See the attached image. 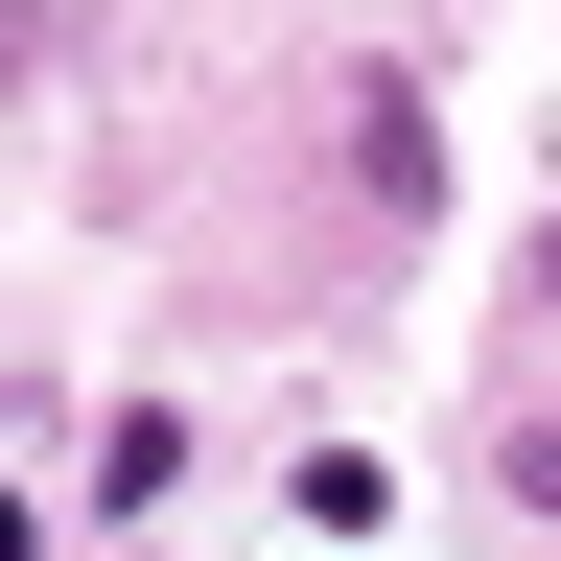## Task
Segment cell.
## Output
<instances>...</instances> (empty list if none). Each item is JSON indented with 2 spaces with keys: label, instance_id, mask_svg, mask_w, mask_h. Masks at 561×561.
I'll return each mask as SVG.
<instances>
[{
  "label": "cell",
  "instance_id": "1",
  "mask_svg": "<svg viewBox=\"0 0 561 561\" xmlns=\"http://www.w3.org/2000/svg\"><path fill=\"white\" fill-rule=\"evenodd\" d=\"M351 187H375L398 234L445 210V94H421V70H351Z\"/></svg>",
  "mask_w": 561,
  "mask_h": 561
},
{
  "label": "cell",
  "instance_id": "2",
  "mask_svg": "<svg viewBox=\"0 0 561 561\" xmlns=\"http://www.w3.org/2000/svg\"><path fill=\"white\" fill-rule=\"evenodd\" d=\"M164 491H187V398H117L94 421V515H164Z\"/></svg>",
  "mask_w": 561,
  "mask_h": 561
},
{
  "label": "cell",
  "instance_id": "3",
  "mask_svg": "<svg viewBox=\"0 0 561 561\" xmlns=\"http://www.w3.org/2000/svg\"><path fill=\"white\" fill-rule=\"evenodd\" d=\"M515 515H561V421H538V445H515Z\"/></svg>",
  "mask_w": 561,
  "mask_h": 561
},
{
  "label": "cell",
  "instance_id": "4",
  "mask_svg": "<svg viewBox=\"0 0 561 561\" xmlns=\"http://www.w3.org/2000/svg\"><path fill=\"white\" fill-rule=\"evenodd\" d=\"M515 280H538V305H561V210H538V257H515Z\"/></svg>",
  "mask_w": 561,
  "mask_h": 561
},
{
  "label": "cell",
  "instance_id": "5",
  "mask_svg": "<svg viewBox=\"0 0 561 561\" xmlns=\"http://www.w3.org/2000/svg\"><path fill=\"white\" fill-rule=\"evenodd\" d=\"M24 538H47V515H24V491H0V561H24Z\"/></svg>",
  "mask_w": 561,
  "mask_h": 561
}]
</instances>
